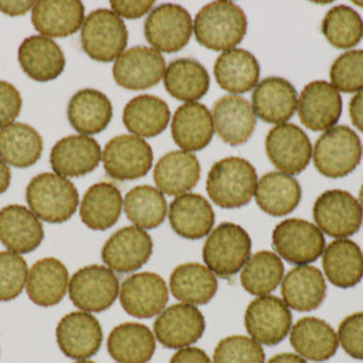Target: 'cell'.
Returning a JSON list of instances; mask_svg holds the SVG:
<instances>
[{"label":"cell","mask_w":363,"mask_h":363,"mask_svg":"<svg viewBox=\"0 0 363 363\" xmlns=\"http://www.w3.org/2000/svg\"><path fill=\"white\" fill-rule=\"evenodd\" d=\"M193 32L202 47L225 52L243 41L247 32V18L234 1H212L196 16Z\"/></svg>","instance_id":"6da1fadb"},{"label":"cell","mask_w":363,"mask_h":363,"mask_svg":"<svg viewBox=\"0 0 363 363\" xmlns=\"http://www.w3.org/2000/svg\"><path fill=\"white\" fill-rule=\"evenodd\" d=\"M216 274L208 267L196 262L182 264L174 269L169 277V290L172 295L187 305H206L218 292Z\"/></svg>","instance_id":"74e56055"},{"label":"cell","mask_w":363,"mask_h":363,"mask_svg":"<svg viewBox=\"0 0 363 363\" xmlns=\"http://www.w3.org/2000/svg\"><path fill=\"white\" fill-rule=\"evenodd\" d=\"M359 203H361V208H362L363 211V184L361 190H359Z\"/></svg>","instance_id":"6f0895ef"},{"label":"cell","mask_w":363,"mask_h":363,"mask_svg":"<svg viewBox=\"0 0 363 363\" xmlns=\"http://www.w3.org/2000/svg\"><path fill=\"white\" fill-rule=\"evenodd\" d=\"M330 82L339 91H363V51L352 50L340 55L330 66Z\"/></svg>","instance_id":"f6af8a7d"},{"label":"cell","mask_w":363,"mask_h":363,"mask_svg":"<svg viewBox=\"0 0 363 363\" xmlns=\"http://www.w3.org/2000/svg\"><path fill=\"white\" fill-rule=\"evenodd\" d=\"M301 122L313 131H327L335 128L343 112L340 91L327 81L308 84L298 99Z\"/></svg>","instance_id":"9a60e30c"},{"label":"cell","mask_w":363,"mask_h":363,"mask_svg":"<svg viewBox=\"0 0 363 363\" xmlns=\"http://www.w3.org/2000/svg\"><path fill=\"white\" fill-rule=\"evenodd\" d=\"M21 69L37 82H50L63 73L66 57L52 38L30 36L19 45Z\"/></svg>","instance_id":"d4e9b609"},{"label":"cell","mask_w":363,"mask_h":363,"mask_svg":"<svg viewBox=\"0 0 363 363\" xmlns=\"http://www.w3.org/2000/svg\"><path fill=\"white\" fill-rule=\"evenodd\" d=\"M29 209L45 223L60 224L73 218L79 194L72 181L57 174L44 172L35 177L26 189Z\"/></svg>","instance_id":"3957f363"},{"label":"cell","mask_w":363,"mask_h":363,"mask_svg":"<svg viewBox=\"0 0 363 363\" xmlns=\"http://www.w3.org/2000/svg\"><path fill=\"white\" fill-rule=\"evenodd\" d=\"M123 199L119 189L108 183L100 182L89 187L81 201L79 216L86 227L94 231H106L122 215Z\"/></svg>","instance_id":"836d02e7"},{"label":"cell","mask_w":363,"mask_h":363,"mask_svg":"<svg viewBox=\"0 0 363 363\" xmlns=\"http://www.w3.org/2000/svg\"><path fill=\"white\" fill-rule=\"evenodd\" d=\"M152 253L150 235L145 230L131 225L111 235L101 250V258L111 271L130 273L144 267Z\"/></svg>","instance_id":"2e32d148"},{"label":"cell","mask_w":363,"mask_h":363,"mask_svg":"<svg viewBox=\"0 0 363 363\" xmlns=\"http://www.w3.org/2000/svg\"><path fill=\"white\" fill-rule=\"evenodd\" d=\"M290 342L298 355L313 362H325L339 348L337 333L317 317L301 318L291 328Z\"/></svg>","instance_id":"4dcf8cb0"},{"label":"cell","mask_w":363,"mask_h":363,"mask_svg":"<svg viewBox=\"0 0 363 363\" xmlns=\"http://www.w3.org/2000/svg\"><path fill=\"white\" fill-rule=\"evenodd\" d=\"M169 363H212L208 354L197 347H186L178 350Z\"/></svg>","instance_id":"816d5d0a"},{"label":"cell","mask_w":363,"mask_h":363,"mask_svg":"<svg viewBox=\"0 0 363 363\" xmlns=\"http://www.w3.org/2000/svg\"><path fill=\"white\" fill-rule=\"evenodd\" d=\"M350 118L352 125L363 133V91H358L350 101Z\"/></svg>","instance_id":"db71d44e"},{"label":"cell","mask_w":363,"mask_h":363,"mask_svg":"<svg viewBox=\"0 0 363 363\" xmlns=\"http://www.w3.org/2000/svg\"><path fill=\"white\" fill-rule=\"evenodd\" d=\"M74 363H94V362H91V361H88V359H84V361H78V362H74Z\"/></svg>","instance_id":"91938a15"},{"label":"cell","mask_w":363,"mask_h":363,"mask_svg":"<svg viewBox=\"0 0 363 363\" xmlns=\"http://www.w3.org/2000/svg\"><path fill=\"white\" fill-rule=\"evenodd\" d=\"M56 340L66 357L84 361L100 350L103 328L91 313L74 311L59 321Z\"/></svg>","instance_id":"d6986e66"},{"label":"cell","mask_w":363,"mask_h":363,"mask_svg":"<svg viewBox=\"0 0 363 363\" xmlns=\"http://www.w3.org/2000/svg\"><path fill=\"white\" fill-rule=\"evenodd\" d=\"M252 257V238L234 223H221L206 238L202 249L205 265L220 277L228 279Z\"/></svg>","instance_id":"277c9868"},{"label":"cell","mask_w":363,"mask_h":363,"mask_svg":"<svg viewBox=\"0 0 363 363\" xmlns=\"http://www.w3.org/2000/svg\"><path fill=\"white\" fill-rule=\"evenodd\" d=\"M255 116L271 125L287 123L298 107V94L290 81L269 77L261 81L252 94Z\"/></svg>","instance_id":"7402d4cb"},{"label":"cell","mask_w":363,"mask_h":363,"mask_svg":"<svg viewBox=\"0 0 363 363\" xmlns=\"http://www.w3.org/2000/svg\"><path fill=\"white\" fill-rule=\"evenodd\" d=\"M267 363H308L305 358H302L298 354H290V352H284V354H279L274 355Z\"/></svg>","instance_id":"9f6ffc18"},{"label":"cell","mask_w":363,"mask_h":363,"mask_svg":"<svg viewBox=\"0 0 363 363\" xmlns=\"http://www.w3.org/2000/svg\"><path fill=\"white\" fill-rule=\"evenodd\" d=\"M144 33L153 50L174 54L189 44L193 35V19L179 4L164 3L149 13Z\"/></svg>","instance_id":"ba28073f"},{"label":"cell","mask_w":363,"mask_h":363,"mask_svg":"<svg viewBox=\"0 0 363 363\" xmlns=\"http://www.w3.org/2000/svg\"><path fill=\"white\" fill-rule=\"evenodd\" d=\"M199 159L184 150H174L157 162L153 179L157 189L167 196H183L193 190L200 181Z\"/></svg>","instance_id":"83f0119b"},{"label":"cell","mask_w":363,"mask_h":363,"mask_svg":"<svg viewBox=\"0 0 363 363\" xmlns=\"http://www.w3.org/2000/svg\"><path fill=\"white\" fill-rule=\"evenodd\" d=\"M245 327L257 343L279 345L287 337L292 328L290 308L277 296H258L246 309Z\"/></svg>","instance_id":"7c38bea8"},{"label":"cell","mask_w":363,"mask_h":363,"mask_svg":"<svg viewBox=\"0 0 363 363\" xmlns=\"http://www.w3.org/2000/svg\"><path fill=\"white\" fill-rule=\"evenodd\" d=\"M321 30L330 45L339 50H350L362 40L363 21L354 9L340 4L328 11Z\"/></svg>","instance_id":"ee69618b"},{"label":"cell","mask_w":363,"mask_h":363,"mask_svg":"<svg viewBox=\"0 0 363 363\" xmlns=\"http://www.w3.org/2000/svg\"><path fill=\"white\" fill-rule=\"evenodd\" d=\"M101 157V147L94 138L69 135L55 144L50 162L55 174L63 178H78L94 171Z\"/></svg>","instance_id":"44dd1931"},{"label":"cell","mask_w":363,"mask_h":363,"mask_svg":"<svg viewBox=\"0 0 363 363\" xmlns=\"http://www.w3.org/2000/svg\"><path fill=\"white\" fill-rule=\"evenodd\" d=\"M153 330L164 347L181 350L200 340L205 332V318L196 306L177 303L159 314Z\"/></svg>","instance_id":"e0dca14e"},{"label":"cell","mask_w":363,"mask_h":363,"mask_svg":"<svg viewBox=\"0 0 363 363\" xmlns=\"http://www.w3.org/2000/svg\"><path fill=\"white\" fill-rule=\"evenodd\" d=\"M69 295L75 308L86 313H100L116 301L119 280L108 267L89 265L74 273Z\"/></svg>","instance_id":"30bf717a"},{"label":"cell","mask_w":363,"mask_h":363,"mask_svg":"<svg viewBox=\"0 0 363 363\" xmlns=\"http://www.w3.org/2000/svg\"><path fill=\"white\" fill-rule=\"evenodd\" d=\"M112 113L113 109L108 97L96 89L77 91L67 108V118L72 128L88 137L108 128Z\"/></svg>","instance_id":"e575fe53"},{"label":"cell","mask_w":363,"mask_h":363,"mask_svg":"<svg viewBox=\"0 0 363 363\" xmlns=\"http://www.w3.org/2000/svg\"><path fill=\"white\" fill-rule=\"evenodd\" d=\"M215 77L218 86L231 94L253 91L259 79V63L252 52L234 48L218 56Z\"/></svg>","instance_id":"d590c367"},{"label":"cell","mask_w":363,"mask_h":363,"mask_svg":"<svg viewBox=\"0 0 363 363\" xmlns=\"http://www.w3.org/2000/svg\"><path fill=\"white\" fill-rule=\"evenodd\" d=\"M43 240V224L30 209L22 205H9L0 211V242L9 252L32 253Z\"/></svg>","instance_id":"ffe728a7"},{"label":"cell","mask_w":363,"mask_h":363,"mask_svg":"<svg viewBox=\"0 0 363 363\" xmlns=\"http://www.w3.org/2000/svg\"><path fill=\"white\" fill-rule=\"evenodd\" d=\"M107 350L118 363H147L156 351V336L144 324L125 323L111 330Z\"/></svg>","instance_id":"d6a6232c"},{"label":"cell","mask_w":363,"mask_h":363,"mask_svg":"<svg viewBox=\"0 0 363 363\" xmlns=\"http://www.w3.org/2000/svg\"><path fill=\"white\" fill-rule=\"evenodd\" d=\"M209 85V74L196 59H177L165 69L164 86L179 101L196 103L208 93Z\"/></svg>","instance_id":"ab89813d"},{"label":"cell","mask_w":363,"mask_h":363,"mask_svg":"<svg viewBox=\"0 0 363 363\" xmlns=\"http://www.w3.org/2000/svg\"><path fill=\"white\" fill-rule=\"evenodd\" d=\"M354 4H357V6H359V7H363V1H352Z\"/></svg>","instance_id":"680465c9"},{"label":"cell","mask_w":363,"mask_h":363,"mask_svg":"<svg viewBox=\"0 0 363 363\" xmlns=\"http://www.w3.org/2000/svg\"><path fill=\"white\" fill-rule=\"evenodd\" d=\"M69 271L54 257L37 261L28 274L26 292L37 306L51 308L63 301L69 290Z\"/></svg>","instance_id":"f1b7e54d"},{"label":"cell","mask_w":363,"mask_h":363,"mask_svg":"<svg viewBox=\"0 0 363 363\" xmlns=\"http://www.w3.org/2000/svg\"><path fill=\"white\" fill-rule=\"evenodd\" d=\"M265 150L273 165L287 175L301 174L313 157L308 134L292 123L274 126L267 135Z\"/></svg>","instance_id":"4fadbf2b"},{"label":"cell","mask_w":363,"mask_h":363,"mask_svg":"<svg viewBox=\"0 0 363 363\" xmlns=\"http://www.w3.org/2000/svg\"><path fill=\"white\" fill-rule=\"evenodd\" d=\"M36 1H21V0H0V11L10 17H21L25 16L29 10L35 7Z\"/></svg>","instance_id":"f5cc1de1"},{"label":"cell","mask_w":363,"mask_h":363,"mask_svg":"<svg viewBox=\"0 0 363 363\" xmlns=\"http://www.w3.org/2000/svg\"><path fill=\"white\" fill-rule=\"evenodd\" d=\"M323 268L330 284L339 289H352L362 280V250L350 239H336L323 253Z\"/></svg>","instance_id":"1f68e13d"},{"label":"cell","mask_w":363,"mask_h":363,"mask_svg":"<svg viewBox=\"0 0 363 363\" xmlns=\"http://www.w3.org/2000/svg\"><path fill=\"white\" fill-rule=\"evenodd\" d=\"M43 149L41 135L26 123H13L0 130V157L11 167H32L40 160Z\"/></svg>","instance_id":"60d3db41"},{"label":"cell","mask_w":363,"mask_h":363,"mask_svg":"<svg viewBox=\"0 0 363 363\" xmlns=\"http://www.w3.org/2000/svg\"><path fill=\"white\" fill-rule=\"evenodd\" d=\"M28 274V264L22 255L0 252V302L18 298L26 287Z\"/></svg>","instance_id":"7dc6e473"},{"label":"cell","mask_w":363,"mask_h":363,"mask_svg":"<svg viewBox=\"0 0 363 363\" xmlns=\"http://www.w3.org/2000/svg\"><path fill=\"white\" fill-rule=\"evenodd\" d=\"M272 242L279 257L298 267L317 261L325 250L323 231L302 218L279 223L273 230Z\"/></svg>","instance_id":"52a82bcc"},{"label":"cell","mask_w":363,"mask_h":363,"mask_svg":"<svg viewBox=\"0 0 363 363\" xmlns=\"http://www.w3.org/2000/svg\"><path fill=\"white\" fill-rule=\"evenodd\" d=\"M104 169L116 181L144 178L153 165V150L144 138L118 135L108 141L103 152Z\"/></svg>","instance_id":"8fae6325"},{"label":"cell","mask_w":363,"mask_h":363,"mask_svg":"<svg viewBox=\"0 0 363 363\" xmlns=\"http://www.w3.org/2000/svg\"><path fill=\"white\" fill-rule=\"evenodd\" d=\"M255 201L262 212L274 218L296 209L302 197L299 182L283 172H268L257 183Z\"/></svg>","instance_id":"8d00e7d4"},{"label":"cell","mask_w":363,"mask_h":363,"mask_svg":"<svg viewBox=\"0 0 363 363\" xmlns=\"http://www.w3.org/2000/svg\"><path fill=\"white\" fill-rule=\"evenodd\" d=\"M284 277V265L272 252H258L240 271V284L249 294L265 296L277 289Z\"/></svg>","instance_id":"7bdbcfd3"},{"label":"cell","mask_w":363,"mask_h":363,"mask_svg":"<svg viewBox=\"0 0 363 363\" xmlns=\"http://www.w3.org/2000/svg\"><path fill=\"white\" fill-rule=\"evenodd\" d=\"M11 183V171L7 163L0 157V194L6 193Z\"/></svg>","instance_id":"11a10c76"},{"label":"cell","mask_w":363,"mask_h":363,"mask_svg":"<svg viewBox=\"0 0 363 363\" xmlns=\"http://www.w3.org/2000/svg\"><path fill=\"white\" fill-rule=\"evenodd\" d=\"M123 206L128 220L143 230H153L162 225L168 212L163 193L147 184L131 189L123 200Z\"/></svg>","instance_id":"b9f144b4"},{"label":"cell","mask_w":363,"mask_h":363,"mask_svg":"<svg viewBox=\"0 0 363 363\" xmlns=\"http://www.w3.org/2000/svg\"><path fill=\"white\" fill-rule=\"evenodd\" d=\"M362 143L348 126L327 130L313 147V162L317 171L330 179L350 175L362 160Z\"/></svg>","instance_id":"5b68a950"},{"label":"cell","mask_w":363,"mask_h":363,"mask_svg":"<svg viewBox=\"0 0 363 363\" xmlns=\"http://www.w3.org/2000/svg\"><path fill=\"white\" fill-rule=\"evenodd\" d=\"M165 69V60L159 51L133 47L115 60L112 74L116 84L123 89L146 91L163 79Z\"/></svg>","instance_id":"5bb4252c"},{"label":"cell","mask_w":363,"mask_h":363,"mask_svg":"<svg viewBox=\"0 0 363 363\" xmlns=\"http://www.w3.org/2000/svg\"><path fill=\"white\" fill-rule=\"evenodd\" d=\"M22 109V97L14 85L0 81V128L14 123Z\"/></svg>","instance_id":"681fc988"},{"label":"cell","mask_w":363,"mask_h":363,"mask_svg":"<svg viewBox=\"0 0 363 363\" xmlns=\"http://www.w3.org/2000/svg\"><path fill=\"white\" fill-rule=\"evenodd\" d=\"M85 22V7L75 0H40L32 11V23L44 37H70Z\"/></svg>","instance_id":"cb8c5ba5"},{"label":"cell","mask_w":363,"mask_h":363,"mask_svg":"<svg viewBox=\"0 0 363 363\" xmlns=\"http://www.w3.org/2000/svg\"><path fill=\"white\" fill-rule=\"evenodd\" d=\"M168 218L178 235L191 240L209 235L215 225V212L209 201L194 193H186L172 201Z\"/></svg>","instance_id":"f546056e"},{"label":"cell","mask_w":363,"mask_h":363,"mask_svg":"<svg viewBox=\"0 0 363 363\" xmlns=\"http://www.w3.org/2000/svg\"><path fill=\"white\" fill-rule=\"evenodd\" d=\"M171 112L167 103L152 94H141L130 100L123 109V123L140 138H152L168 126Z\"/></svg>","instance_id":"f35d334b"},{"label":"cell","mask_w":363,"mask_h":363,"mask_svg":"<svg viewBox=\"0 0 363 363\" xmlns=\"http://www.w3.org/2000/svg\"><path fill=\"white\" fill-rule=\"evenodd\" d=\"M171 133L184 152H197L211 144L215 133L211 111L201 103H184L175 111Z\"/></svg>","instance_id":"4316f807"},{"label":"cell","mask_w":363,"mask_h":363,"mask_svg":"<svg viewBox=\"0 0 363 363\" xmlns=\"http://www.w3.org/2000/svg\"><path fill=\"white\" fill-rule=\"evenodd\" d=\"M213 363H265V352L252 337L228 336L216 345Z\"/></svg>","instance_id":"bcb514c9"},{"label":"cell","mask_w":363,"mask_h":363,"mask_svg":"<svg viewBox=\"0 0 363 363\" xmlns=\"http://www.w3.org/2000/svg\"><path fill=\"white\" fill-rule=\"evenodd\" d=\"M213 126L218 137L228 145L239 146L250 140L257 125L252 104L239 96H224L215 103Z\"/></svg>","instance_id":"603a6c76"},{"label":"cell","mask_w":363,"mask_h":363,"mask_svg":"<svg viewBox=\"0 0 363 363\" xmlns=\"http://www.w3.org/2000/svg\"><path fill=\"white\" fill-rule=\"evenodd\" d=\"M313 216L324 234L336 239H347L362 227L361 203L345 190H327L323 193L314 203Z\"/></svg>","instance_id":"9c48e42d"},{"label":"cell","mask_w":363,"mask_h":363,"mask_svg":"<svg viewBox=\"0 0 363 363\" xmlns=\"http://www.w3.org/2000/svg\"><path fill=\"white\" fill-rule=\"evenodd\" d=\"M119 299L131 317L152 318L165 309L168 287L157 273H135L122 283Z\"/></svg>","instance_id":"ac0fdd59"},{"label":"cell","mask_w":363,"mask_h":363,"mask_svg":"<svg viewBox=\"0 0 363 363\" xmlns=\"http://www.w3.org/2000/svg\"><path fill=\"white\" fill-rule=\"evenodd\" d=\"M81 29L82 48L93 60L103 63L116 60L128 47V28L112 10L91 11Z\"/></svg>","instance_id":"8992f818"},{"label":"cell","mask_w":363,"mask_h":363,"mask_svg":"<svg viewBox=\"0 0 363 363\" xmlns=\"http://www.w3.org/2000/svg\"><path fill=\"white\" fill-rule=\"evenodd\" d=\"M155 6L153 0H137V1H111L112 11L121 18L137 19L146 16Z\"/></svg>","instance_id":"f907efd6"},{"label":"cell","mask_w":363,"mask_h":363,"mask_svg":"<svg viewBox=\"0 0 363 363\" xmlns=\"http://www.w3.org/2000/svg\"><path fill=\"white\" fill-rule=\"evenodd\" d=\"M257 171L242 157H225L213 164L208 174L206 191L220 208L236 209L247 205L257 190Z\"/></svg>","instance_id":"7a4b0ae2"},{"label":"cell","mask_w":363,"mask_h":363,"mask_svg":"<svg viewBox=\"0 0 363 363\" xmlns=\"http://www.w3.org/2000/svg\"><path fill=\"white\" fill-rule=\"evenodd\" d=\"M281 295L290 309L296 311L318 309L327 296L325 277L315 267H295L281 280Z\"/></svg>","instance_id":"484cf974"},{"label":"cell","mask_w":363,"mask_h":363,"mask_svg":"<svg viewBox=\"0 0 363 363\" xmlns=\"http://www.w3.org/2000/svg\"><path fill=\"white\" fill-rule=\"evenodd\" d=\"M337 339L345 354L363 361V311L345 317L337 329Z\"/></svg>","instance_id":"c3c4849f"}]
</instances>
